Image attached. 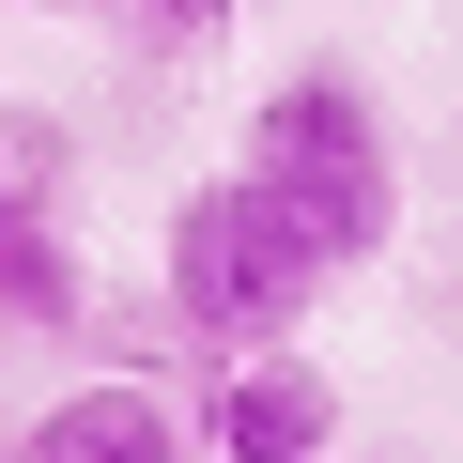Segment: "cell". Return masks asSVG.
<instances>
[{
	"instance_id": "7a4b0ae2",
	"label": "cell",
	"mask_w": 463,
	"mask_h": 463,
	"mask_svg": "<svg viewBox=\"0 0 463 463\" xmlns=\"http://www.w3.org/2000/svg\"><path fill=\"white\" fill-rule=\"evenodd\" d=\"M201 463H340V386L309 355H232L201 371Z\"/></svg>"
},
{
	"instance_id": "9c48e42d",
	"label": "cell",
	"mask_w": 463,
	"mask_h": 463,
	"mask_svg": "<svg viewBox=\"0 0 463 463\" xmlns=\"http://www.w3.org/2000/svg\"><path fill=\"white\" fill-rule=\"evenodd\" d=\"M0 463H32V448H0Z\"/></svg>"
},
{
	"instance_id": "52a82bcc",
	"label": "cell",
	"mask_w": 463,
	"mask_h": 463,
	"mask_svg": "<svg viewBox=\"0 0 463 463\" xmlns=\"http://www.w3.org/2000/svg\"><path fill=\"white\" fill-rule=\"evenodd\" d=\"M109 32L139 62H201V47H232V0H109Z\"/></svg>"
},
{
	"instance_id": "8992f818",
	"label": "cell",
	"mask_w": 463,
	"mask_h": 463,
	"mask_svg": "<svg viewBox=\"0 0 463 463\" xmlns=\"http://www.w3.org/2000/svg\"><path fill=\"white\" fill-rule=\"evenodd\" d=\"M62 170H78L62 109H0V232H62Z\"/></svg>"
},
{
	"instance_id": "5b68a950",
	"label": "cell",
	"mask_w": 463,
	"mask_h": 463,
	"mask_svg": "<svg viewBox=\"0 0 463 463\" xmlns=\"http://www.w3.org/2000/svg\"><path fill=\"white\" fill-rule=\"evenodd\" d=\"M0 325L16 340H78L93 325V279H78L62 232H0Z\"/></svg>"
},
{
	"instance_id": "ba28073f",
	"label": "cell",
	"mask_w": 463,
	"mask_h": 463,
	"mask_svg": "<svg viewBox=\"0 0 463 463\" xmlns=\"http://www.w3.org/2000/svg\"><path fill=\"white\" fill-rule=\"evenodd\" d=\"M16 16H109V0H16Z\"/></svg>"
},
{
	"instance_id": "3957f363",
	"label": "cell",
	"mask_w": 463,
	"mask_h": 463,
	"mask_svg": "<svg viewBox=\"0 0 463 463\" xmlns=\"http://www.w3.org/2000/svg\"><path fill=\"white\" fill-rule=\"evenodd\" d=\"M232 170H263V185H309V170H386V109L340 78V62H294L263 109H248V155Z\"/></svg>"
},
{
	"instance_id": "6da1fadb",
	"label": "cell",
	"mask_w": 463,
	"mask_h": 463,
	"mask_svg": "<svg viewBox=\"0 0 463 463\" xmlns=\"http://www.w3.org/2000/svg\"><path fill=\"white\" fill-rule=\"evenodd\" d=\"M325 248L294 232V201L279 185H248V170H216V185H185L170 201V263H155V294H170V325L232 371V355H294V325L325 309Z\"/></svg>"
},
{
	"instance_id": "277c9868",
	"label": "cell",
	"mask_w": 463,
	"mask_h": 463,
	"mask_svg": "<svg viewBox=\"0 0 463 463\" xmlns=\"http://www.w3.org/2000/svg\"><path fill=\"white\" fill-rule=\"evenodd\" d=\"M32 463H201V417L170 402V386H139V371H93V386H62L32 432H16Z\"/></svg>"
}]
</instances>
